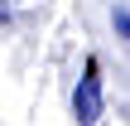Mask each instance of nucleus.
<instances>
[{
	"label": "nucleus",
	"instance_id": "f257e3e1",
	"mask_svg": "<svg viewBox=\"0 0 130 126\" xmlns=\"http://www.w3.org/2000/svg\"><path fill=\"white\" fill-rule=\"evenodd\" d=\"M72 112L77 121H101V78H96V63H87L77 92H72Z\"/></svg>",
	"mask_w": 130,
	"mask_h": 126
},
{
	"label": "nucleus",
	"instance_id": "f03ea898",
	"mask_svg": "<svg viewBox=\"0 0 130 126\" xmlns=\"http://www.w3.org/2000/svg\"><path fill=\"white\" fill-rule=\"evenodd\" d=\"M111 29L130 44V10H125V5H111Z\"/></svg>",
	"mask_w": 130,
	"mask_h": 126
}]
</instances>
